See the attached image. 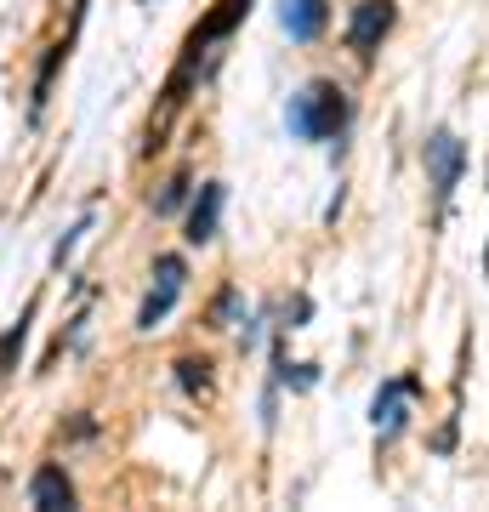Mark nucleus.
<instances>
[{"label":"nucleus","mask_w":489,"mask_h":512,"mask_svg":"<svg viewBox=\"0 0 489 512\" xmlns=\"http://www.w3.org/2000/svg\"><path fill=\"white\" fill-rule=\"evenodd\" d=\"M222 205H228V188L222 183H200L194 200H188V217H182V239L188 245H211L222 234Z\"/></svg>","instance_id":"5"},{"label":"nucleus","mask_w":489,"mask_h":512,"mask_svg":"<svg viewBox=\"0 0 489 512\" xmlns=\"http://www.w3.org/2000/svg\"><path fill=\"white\" fill-rule=\"evenodd\" d=\"M188 200H194V177L177 171V177L154 194V217H177V211H188Z\"/></svg>","instance_id":"14"},{"label":"nucleus","mask_w":489,"mask_h":512,"mask_svg":"<svg viewBox=\"0 0 489 512\" xmlns=\"http://www.w3.org/2000/svg\"><path fill=\"white\" fill-rule=\"evenodd\" d=\"M290 40H319L330 23V0H285V12H279Z\"/></svg>","instance_id":"7"},{"label":"nucleus","mask_w":489,"mask_h":512,"mask_svg":"<svg viewBox=\"0 0 489 512\" xmlns=\"http://www.w3.org/2000/svg\"><path fill=\"white\" fill-rule=\"evenodd\" d=\"M484 268H489V256H484Z\"/></svg>","instance_id":"21"},{"label":"nucleus","mask_w":489,"mask_h":512,"mask_svg":"<svg viewBox=\"0 0 489 512\" xmlns=\"http://www.w3.org/2000/svg\"><path fill=\"white\" fill-rule=\"evenodd\" d=\"M273 382L290 387V393H313L319 387V365H290L285 359V330L273 336Z\"/></svg>","instance_id":"9"},{"label":"nucleus","mask_w":489,"mask_h":512,"mask_svg":"<svg viewBox=\"0 0 489 512\" xmlns=\"http://www.w3.org/2000/svg\"><path fill=\"white\" fill-rule=\"evenodd\" d=\"M393 23H399V6L393 0H359L353 12H347V46L370 63L381 52V40L393 35Z\"/></svg>","instance_id":"4"},{"label":"nucleus","mask_w":489,"mask_h":512,"mask_svg":"<svg viewBox=\"0 0 489 512\" xmlns=\"http://www.w3.org/2000/svg\"><path fill=\"white\" fill-rule=\"evenodd\" d=\"M91 433H97V421H91V416H74L69 421V439H91Z\"/></svg>","instance_id":"20"},{"label":"nucleus","mask_w":489,"mask_h":512,"mask_svg":"<svg viewBox=\"0 0 489 512\" xmlns=\"http://www.w3.org/2000/svg\"><path fill=\"white\" fill-rule=\"evenodd\" d=\"M308 319H313V302H308V296H290V302H285V325H279V330H302Z\"/></svg>","instance_id":"18"},{"label":"nucleus","mask_w":489,"mask_h":512,"mask_svg":"<svg viewBox=\"0 0 489 512\" xmlns=\"http://www.w3.org/2000/svg\"><path fill=\"white\" fill-rule=\"evenodd\" d=\"M86 228H91V211H86L80 222H74L69 234L57 239V245H52V268H69V256H74V245H80V234H86Z\"/></svg>","instance_id":"15"},{"label":"nucleus","mask_w":489,"mask_h":512,"mask_svg":"<svg viewBox=\"0 0 489 512\" xmlns=\"http://www.w3.org/2000/svg\"><path fill=\"white\" fill-rule=\"evenodd\" d=\"M177 387L188 393V399H205V393H211V359L182 353V359H177Z\"/></svg>","instance_id":"13"},{"label":"nucleus","mask_w":489,"mask_h":512,"mask_svg":"<svg viewBox=\"0 0 489 512\" xmlns=\"http://www.w3.org/2000/svg\"><path fill=\"white\" fill-rule=\"evenodd\" d=\"M154 279H160V285H182V279H188V262H182L177 251L154 256Z\"/></svg>","instance_id":"16"},{"label":"nucleus","mask_w":489,"mask_h":512,"mask_svg":"<svg viewBox=\"0 0 489 512\" xmlns=\"http://www.w3.org/2000/svg\"><path fill=\"white\" fill-rule=\"evenodd\" d=\"M285 126L296 143H330V137L342 143L347 126H353V103H347V92L336 80H308L285 103Z\"/></svg>","instance_id":"1"},{"label":"nucleus","mask_w":489,"mask_h":512,"mask_svg":"<svg viewBox=\"0 0 489 512\" xmlns=\"http://www.w3.org/2000/svg\"><path fill=\"white\" fill-rule=\"evenodd\" d=\"M29 325H35V302L18 313V325H6L0 330V382L18 370V359H23V342H29Z\"/></svg>","instance_id":"10"},{"label":"nucleus","mask_w":489,"mask_h":512,"mask_svg":"<svg viewBox=\"0 0 489 512\" xmlns=\"http://www.w3.org/2000/svg\"><path fill=\"white\" fill-rule=\"evenodd\" d=\"M63 57H69V40H63V46H52V52H46V63H40L35 92H29V120H40V109H46V97H52V80H57V69H63Z\"/></svg>","instance_id":"12"},{"label":"nucleus","mask_w":489,"mask_h":512,"mask_svg":"<svg viewBox=\"0 0 489 512\" xmlns=\"http://www.w3.org/2000/svg\"><path fill=\"white\" fill-rule=\"evenodd\" d=\"M177 296H182V285H160V279H154V291H148V296H143V308H137V330L165 325V313L177 308Z\"/></svg>","instance_id":"11"},{"label":"nucleus","mask_w":489,"mask_h":512,"mask_svg":"<svg viewBox=\"0 0 489 512\" xmlns=\"http://www.w3.org/2000/svg\"><path fill=\"white\" fill-rule=\"evenodd\" d=\"M410 399H421V376H387L370 399V427H376L381 444H393L410 421Z\"/></svg>","instance_id":"3"},{"label":"nucleus","mask_w":489,"mask_h":512,"mask_svg":"<svg viewBox=\"0 0 489 512\" xmlns=\"http://www.w3.org/2000/svg\"><path fill=\"white\" fill-rule=\"evenodd\" d=\"M433 450H438V456H450V450H455V416H450V421H444V427L433 433Z\"/></svg>","instance_id":"19"},{"label":"nucleus","mask_w":489,"mask_h":512,"mask_svg":"<svg viewBox=\"0 0 489 512\" xmlns=\"http://www.w3.org/2000/svg\"><path fill=\"white\" fill-rule=\"evenodd\" d=\"M234 313H239V291H234V285H222L217 302H211V325L228 330V319H234Z\"/></svg>","instance_id":"17"},{"label":"nucleus","mask_w":489,"mask_h":512,"mask_svg":"<svg viewBox=\"0 0 489 512\" xmlns=\"http://www.w3.org/2000/svg\"><path fill=\"white\" fill-rule=\"evenodd\" d=\"M29 507H74V478L57 461L35 467V478H29Z\"/></svg>","instance_id":"8"},{"label":"nucleus","mask_w":489,"mask_h":512,"mask_svg":"<svg viewBox=\"0 0 489 512\" xmlns=\"http://www.w3.org/2000/svg\"><path fill=\"white\" fill-rule=\"evenodd\" d=\"M245 12H251V0H222L217 12H211V18H205L200 29H194V35H188V46H182V69L194 74L200 52H205V46H217V40H228V35H234L239 23H245Z\"/></svg>","instance_id":"6"},{"label":"nucleus","mask_w":489,"mask_h":512,"mask_svg":"<svg viewBox=\"0 0 489 512\" xmlns=\"http://www.w3.org/2000/svg\"><path fill=\"white\" fill-rule=\"evenodd\" d=\"M421 165H427V183H433V200L438 211H450L455 188H461V171H467V143L455 137V131H427V143H421Z\"/></svg>","instance_id":"2"}]
</instances>
